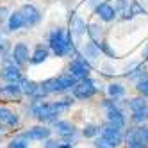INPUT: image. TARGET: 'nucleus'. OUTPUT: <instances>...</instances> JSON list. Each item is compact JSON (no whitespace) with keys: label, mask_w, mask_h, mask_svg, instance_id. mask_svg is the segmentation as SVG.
<instances>
[{"label":"nucleus","mask_w":148,"mask_h":148,"mask_svg":"<svg viewBox=\"0 0 148 148\" xmlns=\"http://www.w3.org/2000/svg\"><path fill=\"white\" fill-rule=\"evenodd\" d=\"M70 105H71V100H68V98L52 102V103H39V102H36L32 105V112L41 121H56L57 114H61L62 111H66Z\"/></svg>","instance_id":"f257e3e1"},{"label":"nucleus","mask_w":148,"mask_h":148,"mask_svg":"<svg viewBox=\"0 0 148 148\" xmlns=\"http://www.w3.org/2000/svg\"><path fill=\"white\" fill-rule=\"evenodd\" d=\"M50 50L57 57H64L70 52H73V43H71V34L66 32L64 29H54L48 36Z\"/></svg>","instance_id":"f03ea898"},{"label":"nucleus","mask_w":148,"mask_h":148,"mask_svg":"<svg viewBox=\"0 0 148 148\" xmlns=\"http://www.w3.org/2000/svg\"><path fill=\"white\" fill-rule=\"evenodd\" d=\"M105 105V109H107V120L112 127H116V129H125V116L121 112V109L116 105L114 100H107V102H103Z\"/></svg>","instance_id":"7ed1b4c3"},{"label":"nucleus","mask_w":148,"mask_h":148,"mask_svg":"<svg viewBox=\"0 0 148 148\" xmlns=\"http://www.w3.org/2000/svg\"><path fill=\"white\" fill-rule=\"evenodd\" d=\"M129 107L132 109V120L136 123H145L148 120V103L143 98H132L129 102Z\"/></svg>","instance_id":"20e7f679"},{"label":"nucleus","mask_w":148,"mask_h":148,"mask_svg":"<svg viewBox=\"0 0 148 148\" xmlns=\"http://www.w3.org/2000/svg\"><path fill=\"white\" fill-rule=\"evenodd\" d=\"M95 93H97V86H95V82L88 77L82 79L80 82H77L75 88H73V95H75V98H79V100H88Z\"/></svg>","instance_id":"39448f33"},{"label":"nucleus","mask_w":148,"mask_h":148,"mask_svg":"<svg viewBox=\"0 0 148 148\" xmlns=\"http://www.w3.org/2000/svg\"><path fill=\"white\" fill-rule=\"evenodd\" d=\"M89 71H91V64L82 56H77L70 62V75H73L75 79H86Z\"/></svg>","instance_id":"423d86ee"},{"label":"nucleus","mask_w":148,"mask_h":148,"mask_svg":"<svg viewBox=\"0 0 148 148\" xmlns=\"http://www.w3.org/2000/svg\"><path fill=\"white\" fill-rule=\"evenodd\" d=\"M100 137H102L103 141H107L112 148H116L121 143V139H123V137H121V130L116 129V127H112L111 123L100 127Z\"/></svg>","instance_id":"0eeeda50"},{"label":"nucleus","mask_w":148,"mask_h":148,"mask_svg":"<svg viewBox=\"0 0 148 148\" xmlns=\"http://www.w3.org/2000/svg\"><path fill=\"white\" fill-rule=\"evenodd\" d=\"M52 134V130L45 125H38V127H32L29 129L27 132H23L20 137H23L25 141H43V139H48Z\"/></svg>","instance_id":"6e6552de"},{"label":"nucleus","mask_w":148,"mask_h":148,"mask_svg":"<svg viewBox=\"0 0 148 148\" xmlns=\"http://www.w3.org/2000/svg\"><path fill=\"white\" fill-rule=\"evenodd\" d=\"M20 13H22V16H23L25 25H29V27L38 25V23H39V20H41L39 9H38L36 5H32V4H25L22 9H20Z\"/></svg>","instance_id":"1a4fd4ad"},{"label":"nucleus","mask_w":148,"mask_h":148,"mask_svg":"<svg viewBox=\"0 0 148 148\" xmlns=\"http://www.w3.org/2000/svg\"><path fill=\"white\" fill-rule=\"evenodd\" d=\"M0 97L5 100H11V102H18L23 97V93H22V88H20L18 82H7L5 86L0 88Z\"/></svg>","instance_id":"9d476101"},{"label":"nucleus","mask_w":148,"mask_h":148,"mask_svg":"<svg viewBox=\"0 0 148 148\" xmlns=\"http://www.w3.org/2000/svg\"><path fill=\"white\" fill-rule=\"evenodd\" d=\"M11 59H13V62L16 66L25 64V62L29 61V48H27V45L25 43H16L13 52H11Z\"/></svg>","instance_id":"9b49d317"},{"label":"nucleus","mask_w":148,"mask_h":148,"mask_svg":"<svg viewBox=\"0 0 148 148\" xmlns=\"http://www.w3.org/2000/svg\"><path fill=\"white\" fill-rule=\"evenodd\" d=\"M0 77L4 80H7V82H18L22 79V71H20V68L14 64V62H7L4 66V70L0 71Z\"/></svg>","instance_id":"f8f14e48"},{"label":"nucleus","mask_w":148,"mask_h":148,"mask_svg":"<svg viewBox=\"0 0 148 148\" xmlns=\"http://www.w3.org/2000/svg\"><path fill=\"white\" fill-rule=\"evenodd\" d=\"M97 14L100 16V20H103V22H112L116 18V9L107 2H102V4L97 5Z\"/></svg>","instance_id":"ddd939ff"},{"label":"nucleus","mask_w":148,"mask_h":148,"mask_svg":"<svg viewBox=\"0 0 148 148\" xmlns=\"http://www.w3.org/2000/svg\"><path fill=\"white\" fill-rule=\"evenodd\" d=\"M18 125V116L5 107H0V129L2 127H16Z\"/></svg>","instance_id":"4468645a"},{"label":"nucleus","mask_w":148,"mask_h":148,"mask_svg":"<svg viewBox=\"0 0 148 148\" xmlns=\"http://www.w3.org/2000/svg\"><path fill=\"white\" fill-rule=\"evenodd\" d=\"M54 129L59 136H62L64 139H70V137L75 136V127H73L70 121H56Z\"/></svg>","instance_id":"2eb2a0df"},{"label":"nucleus","mask_w":148,"mask_h":148,"mask_svg":"<svg viewBox=\"0 0 148 148\" xmlns=\"http://www.w3.org/2000/svg\"><path fill=\"white\" fill-rule=\"evenodd\" d=\"M47 59H48V48L43 47V45H38L32 57H30V62H32V64H41V62H45Z\"/></svg>","instance_id":"dca6fc26"},{"label":"nucleus","mask_w":148,"mask_h":148,"mask_svg":"<svg viewBox=\"0 0 148 148\" xmlns=\"http://www.w3.org/2000/svg\"><path fill=\"white\" fill-rule=\"evenodd\" d=\"M84 32H86V23H84L79 16H73V18H71V25H70V34L79 38V36H82Z\"/></svg>","instance_id":"f3484780"},{"label":"nucleus","mask_w":148,"mask_h":148,"mask_svg":"<svg viewBox=\"0 0 148 148\" xmlns=\"http://www.w3.org/2000/svg\"><path fill=\"white\" fill-rule=\"evenodd\" d=\"M25 25V22H23V16H22V13H14V14H11L9 16V20H7V29L9 30H20Z\"/></svg>","instance_id":"a211bd4d"},{"label":"nucleus","mask_w":148,"mask_h":148,"mask_svg":"<svg viewBox=\"0 0 148 148\" xmlns=\"http://www.w3.org/2000/svg\"><path fill=\"white\" fill-rule=\"evenodd\" d=\"M18 84H20V88H22V93L29 95V97H32V95L36 93V89H38V84L32 82V80H27V79H20Z\"/></svg>","instance_id":"6ab92c4d"},{"label":"nucleus","mask_w":148,"mask_h":148,"mask_svg":"<svg viewBox=\"0 0 148 148\" xmlns=\"http://www.w3.org/2000/svg\"><path fill=\"white\" fill-rule=\"evenodd\" d=\"M130 132H132V134H134V136H136L141 143H145V145L148 146V127H145V125H143V127H137V129H132Z\"/></svg>","instance_id":"aec40b11"},{"label":"nucleus","mask_w":148,"mask_h":148,"mask_svg":"<svg viewBox=\"0 0 148 148\" xmlns=\"http://www.w3.org/2000/svg\"><path fill=\"white\" fill-rule=\"evenodd\" d=\"M127 148H148V146L145 143H141L132 132H129V136H127Z\"/></svg>","instance_id":"412c9836"},{"label":"nucleus","mask_w":148,"mask_h":148,"mask_svg":"<svg viewBox=\"0 0 148 148\" xmlns=\"http://www.w3.org/2000/svg\"><path fill=\"white\" fill-rule=\"evenodd\" d=\"M107 91H109V95H111V98H114V100L125 95V89H123V86H121V84H111Z\"/></svg>","instance_id":"4be33fe9"},{"label":"nucleus","mask_w":148,"mask_h":148,"mask_svg":"<svg viewBox=\"0 0 148 148\" xmlns=\"http://www.w3.org/2000/svg\"><path fill=\"white\" fill-rule=\"evenodd\" d=\"M84 52H86V56H89V57H98L100 56V47H98V43L91 41V43H88L84 47Z\"/></svg>","instance_id":"5701e85b"},{"label":"nucleus","mask_w":148,"mask_h":148,"mask_svg":"<svg viewBox=\"0 0 148 148\" xmlns=\"http://www.w3.org/2000/svg\"><path fill=\"white\" fill-rule=\"evenodd\" d=\"M88 34L91 36V39L95 41V43H100V34H102V30H100V27H98L97 23H91V25L88 27Z\"/></svg>","instance_id":"b1692460"},{"label":"nucleus","mask_w":148,"mask_h":148,"mask_svg":"<svg viewBox=\"0 0 148 148\" xmlns=\"http://www.w3.org/2000/svg\"><path fill=\"white\" fill-rule=\"evenodd\" d=\"M137 91H139L143 97L148 98V77H145V79H141L137 82Z\"/></svg>","instance_id":"393cba45"},{"label":"nucleus","mask_w":148,"mask_h":148,"mask_svg":"<svg viewBox=\"0 0 148 148\" xmlns=\"http://www.w3.org/2000/svg\"><path fill=\"white\" fill-rule=\"evenodd\" d=\"M143 13H145V9L137 4V2H132L130 4V7H129V18L130 16H136V14H143Z\"/></svg>","instance_id":"a878e982"},{"label":"nucleus","mask_w":148,"mask_h":148,"mask_svg":"<svg viewBox=\"0 0 148 148\" xmlns=\"http://www.w3.org/2000/svg\"><path fill=\"white\" fill-rule=\"evenodd\" d=\"M98 132H100V129L95 127V125H86V129H84V136L86 137H95Z\"/></svg>","instance_id":"bb28decb"},{"label":"nucleus","mask_w":148,"mask_h":148,"mask_svg":"<svg viewBox=\"0 0 148 148\" xmlns=\"http://www.w3.org/2000/svg\"><path fill=\"white\" fill-rule=\"evenodd\" d=\"M9 148H27V141L23 137H18V139H13L9 143Z\"/></svg>","instance_id":"cd10ccee"},{"label":"nucleus","mask_w":148,"mask_h":148,"mask_svg":"<svg viewBox=\"0 0 148 148\" xmlns=\"http://www.w3.org/2000/svg\"><path fill=\"white\" fill-rule=\"evenodd\" d=\"M95 146H97V148H112V146H111L107 141H103L102 137H98V139L95 141Z\"/></svg>","instance_id":"c85d7f7f"},{"label":"nucleus","mask_w":148,"mask_h":148,"mask_svg":"<svg viewBox=\"0 0 148 148\" xmlns=\"http://www.w3.org/2000/svg\"><path fill=\"white\" fill-rule=\"evenodd\" d=\"M45 148H59V143H57V141H54V139H47Z\"/></svg>","instance_id":"c756f323"},{"label":"nucleus","mask_w":148,"mask_h":148,"mask_svg":"<svg viewBox=\"0 0 148 148\" xmlns=\"http://www.w3.org/2000/svg\"><path fill=\"white\" fill-rule=\"evenodd\" d=\"M5 16H7V7H0V23L5 20Z\"/></svg>","instance_id":"7c9ffc66"},{"label":"nucleus","mask_w":148,"mask_h":148,"mask_svg":"<svg viewBox=\"0 0 148 148\" xmlns=\"http://www.w3.org/2000/svg\"><path fill=\"white\" fill-rule=\"evenodd\" d=\"M7 48H9V43L7 41H2V45H0V54H5Z\"/></svg>","instance_id":"2f4dec72"},{"label":"nucleus","mask_w":148,"mask_h":148,"mask_svg":"<svg viewBox=\"0 0 148 148\" xmlns=\"http://www.w3.org/2000/svg\"><path fill=\"white\" fill-rule=\"evenodd\" d=\"M59 148H71V143H62L59 145Z\"/></svg>","instance_id":"473e14b6"},{"label":"nucleus","mask_w":148,"mask_h":148,"mask_svg":"<svg viewBox=\"0 0 148 148\" xmlns=\"http://www.w3.org/2000/svg\"><path fill=\"white\" fill-rule=\"evenodd\" d=\"M143 56H145V59H148V45H146V48H145V52H143Z\"/></svg>","instance_id":"72a5a7b5"}]
</instances>
